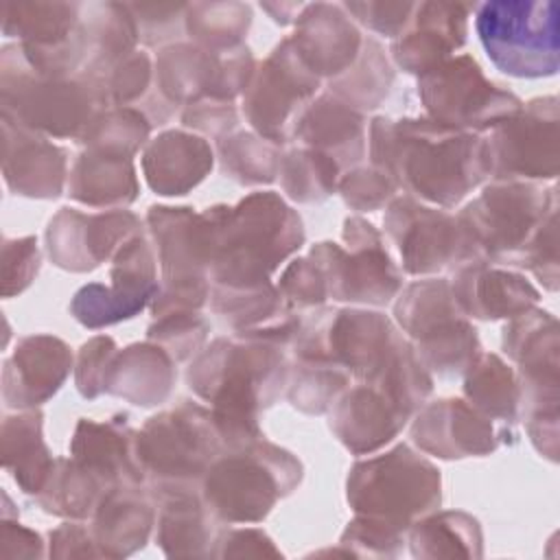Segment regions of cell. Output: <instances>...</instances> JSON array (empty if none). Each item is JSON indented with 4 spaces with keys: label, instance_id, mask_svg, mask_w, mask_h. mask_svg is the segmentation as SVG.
<instances>
[{
    "label": "cell",
    "instance_id": "obj_1",
    "mask_svg": "<svg viewBox=\"0 0 560 560\" xmlns=\"http://www.w3.org/2000/svg\"><path fill=\"white\" fill-rule=\"evenodd\" d=\"M402 142L392 140L402 149L385 142L389 151H402V158L385 160L392 175L405 177L407 186L431 201L451 206L466 190L479 184L483 173H490L486 144L475 136H459L446 125H429L400 120ZM389 140V138H387Z\"/></svg>",
    "mask_w": 560,
    "mask_h": 560
},
{
    "label": "cell",
    "instance_id": "obj_2",
    "mask_svg": "<svg viewBox=\"0 0 560 560\" xmlns=\"http://www.w3.org/2000/svg\"><path fill=\"white\" fill-rule=\"evenodd\" d=\"M464 219H470L466 230L472 241L479 238V247L534 267L538 243L556 232V197L553 190L545 197L532 186H497L470 203Z\"/></svg>",
    "mask_w": 560,
    "mask_h": 560
},
{
    "label": "cell",
    "instance_id": "obj_3",
    "mask_svg": "<svg viewBox=\"0 0 560 560\" xmlns=\"http://www.w3.org/2000/svg\"><path fill=\"white\" fill-rule=\"evenodd\" d=\"M556 22L553 2H488L477 13V31L488 57L514 77L556 74Z\"/></svg>",
    "mask_w": 560,
    "mask_h": 560
},
{
    "label": "cell",
    "instance_id": "obj_4",
    "mask_svg": "<svg viewBox=\"0 0 560 560\" xmlns=\"http://www.w3.org/2000/svg\"><path fill=\"white\" fill-rule=\"evenodd\" d=\"M422 98L446 127L494 125L518 112V98L488 83L468 57L431 68L422 79Z\"/></svg>",
    "mask_w": 560,
    "mask_h": 560
},
{
    "label": "cell",
    "instance_id": "obj_5",
    "mask_svg": "<svg viewBox=\"0 0 560 560\" xmlns=\"http://www.w3.org/2000/svg\"><path fill=\"white\" fill-rule=\"evenodd\" d=\"M525 118H505L486 142L488 166L497 177H556L558 109L556 98L529 103Z\"/></svg>",
    "mask_w": 560,
    "mask_h": 560
},
{
    "label": "cell",
    "instance_id": "obj_6",
    "mask_svg": "<svg viewBox=\"0 0 560 560\" xmlns=\"http://www.w3.org/2000/svg\"><path fill=\"white\" fill-rule=\"evenodd\" d=\"M287 453L278 451L273 457L262 453V448L252 451L249 455L223 459L208 475V503H212L223 518H258L262 516L273 499L282 494L278 488V477L269 470Z\"/></svg>",
    "mask_w": 560,
    "mask_h": 560
},
{
    "label": "cell",
    "instance_id": "obj_7",
    "mask_svg": "<svg viewBox=\"0 0 560 560\" xmlns=\"http://www.w3.org/2000/svg\"><path fill=\"white\" fill-rule=\"evenodd\" d=\"M389 210L416 228L405 230V236H394L409 271H433L448 265V258L466 256V245H470L472 236L466 225L457 228L448 214L413 206L407 199H400Z\"/></svg>",
    "mask_w": 560,
    "mask_h": 560
},
{
    "label": "cell",
    "instance_id": "obj_8",
    "mask_svg": "<svg viewBox=\"0 0 560 560\" xmlns=\"http://www.w3.org/2000/svg\"><path fill=\"white\" fill-rule=\"evenodd\" d=\"M208 147L199 138L182 133L162 136L147 153V175L162 195H182L195 186L212 164Z\"/></svg>",
    "mask_w": 560,
    "mask_h": 560
},
{
    "label": "cell",
    "instance_id": "obj_9",
    "mask_svg": "<svg viewBox=\"0 0 560 560\" xmlns=\"http://www.w3.org/2000/svg\"><path fill=\"white\" fill-rule=\"evenodd\" d=\"M407 409L398 402H383L381 396H374L365 389H354L346 398L337 416V431L341 440L354 451L374 448L381 442H387L398 427L405 422Z\"/></svg>",
    "mask_w": 560,
    "mask_h": 560
},
{
    "label": "cell",
    "instance_id": "obj_10",
    "mask_svg": "<svg viewBox=\"0 0 560 560\" xmlns=\"http://www.w3.org/2000/svg\"><path fill=\"white\" fill-rule=\"evenodd\" d=\"M475 280V300H468V308L477 317H508L518 311H527L538 300V293L521 276L501 271H466Z\"/></svg>",
    "mask_w": 560,
    "mask_h": 560
},
{
    "label": "cell",
    "instance_id": "obj_11",
    "mask_svg": "<svg viewBox=\"0 0 560 560\" xmlns=\"http://www.w3.org/2000/svg\"><path fill=\"white\" fill-rule=\"evenodd\" d=\"M88 171L94 173V175H112V173H118L122 171V162H114V158H107V162H90L88 164ZM103 184H105V201H114V199H125V195H120L118 190L122 188L127 192V184L133 186V179H112V177H101V179H92V182H79L74 186V197H79L81 201H92L94 197V190H103Z\"/></svg>",
    "mask_w": 560,
    "mask_h": 560
},
{
    "label": "cell",
    "instance_id": "obj_12",
    "mask_svg": "<svg viewBox=\"0 0 560 560\" xmlns=\"http://www.w3.org/2000/svg\"><path fill=\"white\" fill-rule=\"evenodd\" d=\"M133 83H147V63H144V66L133 74ZM122 85H127V88L118 94V101H127V98H129V90H131L129 85H131V79H129V81H125Z\"/></svg>",
    "mask_w": 560,
    "mask_h": 560
}]
</instances>
